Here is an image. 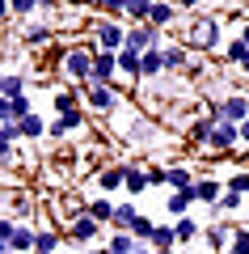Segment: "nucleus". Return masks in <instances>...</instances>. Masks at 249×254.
Returning <instances> with one entry per match:
<instances>
[{"instance_id": "39", "label": "nucleus", "mask_w": 249, "mask_h": 254, "mask_svg": "<svg viewBox=\"0 0 249 254\" xmlns=\"http://www.w3.org/2000/svg\"><path fill=\"white\" fill-rule=\"evenodd\" d=\"M101 13H106V17H127V4H123V0H106Z\"/></svg>"}, {"instance_id": "44", "label": "nucleus", "mask_w": 249, "mask_h": 254, "mask_svg": "<svg viewBox=\"0 0 249 254\" xmlns=\"http://www.w3.org/2000/svg\"><path fill=\"white\" fill-rule=\"evenodd\" d=\"M85 254H110V250H85Z\"/></svg>"}, {"instance_id": "10", "label": "nucleus", "mask_w": 249, "mask_h": 254, "mask_svg": "<svg viewBox=\"0 0 249 254\" xmlns=\"http://www.w3.org/2000/svg\"><path fill=\"white\" fill-rule=\"evenodd\" d=\"M182 13H178V4H165V0H152V13H148V26L152 30H160V34H165V30L173 26V21H178Z\"/></svg>"}, {"instance_id": "45", "label": "nucleus", "mask_w": 249, "mask_h": 254, "mask_svg": "<svg viewBox=\"0 0 249 254\" xmlns=\"http://www.w3.org/2000/svg\"><path fill=\"white\" fill-rule=\"evenodd\" d=\"M152 254H173V250H152Z\"/></svg>"}, {"instance_id": "40", "label": "nucleus", "mask_w": 249, "mask_h": 254, "mask_svg": "<svg viewBox=\"0 0 249 254\" xmlns=\"http://www.w3.org/2000/svg\"><path fill=\"white\" fill-rule=\"evenodd\" d=\"M9 17H13V4H9V0H0V26H4Z\"/></svg>"}, {"instance_id": "38", "label": "nucleus", "mask_w": 249, "mask_h": 254, "mask_svg": "<svg viewBox=\"0 0 249 254\" xmlns=\"http://www.w3.org/2000/svg\"><path fill=\"white\" fill-rule=\"evenodd\" d=\"M148 187H169V170H160V165H148Z\"/></svg>"}, {"instance_id": "14", "label": "nucleus", "mask_w": 249, "mask_h": 254, "mask_svg": "<svg viewBox=\"0 0 249 254\" xmlns=\"http://www.w3.org/2000/svg\"><path fill=\"white\" fill-rule=\"evenodd\" d=\"M80 123H85V110H76L72 119H51L47 123V136L51 140H72V131H80Z\"/></svg>"}, {"instance_id": "43", "label": "nucleus", "mask_w": 249, "mask_h": 254, "mask_svg": "<svg viewBox=\"0 0 249 254\" xmlns=\"http://www.w3.org/2000/svg\"><path fill=\"white\" fill-rule=\"evenodd\" d=\"M241 72H249V55H245V60H241Z\"/></svg>"}, {"instance_id": "3", "label": "nucleus", "mask_w": 249, "mask_h": 254, "mask_svg": "<svg viewBox=\"0 0 249 254\" xmlns=\"http://www.w3.org/2000/svg\"><path fill=\"white\" fill-rule=\"evenodd\" d=\"M89 30H93V43H98V51H123L127 47V30L118 26V21H89Z\"/></svg>"}, {"instance_id": "33", "label": "nucleus", "mask_w": 249, "mask_h": 254, "mask_svg": "<svg viewBox=\"0 0 249 254\" xmlns=\"http://www.w3.org/2000/svg\"><path fill=\"white\" fill-rule=\"evenodd\" d=\"M224 190H232V195H241V199H245V195H249V170H237L228 182H224Z\"/></svg>"}, {"instance_id": "15", "label": "nucleus", "mask_w": 249, "mask_h": 254, "mask_svg": "<svg viewBox=\"0 0 249 254\" xmlns=\"http://www.w3.org/2000/svg\"><path fill=\"white\" fill-rule=\"evenodd\" d=\"M140 220V208L131 199L127 203H114V220H110V233H131V225Z\"/></svg>"}, {"instance_id": "6", "label": "nucleus", "mask_w": 249, "mask_h": 254, "mask_svg": "<svg viewBox=\"0 0 249 254\" xmlns=\"http://www.w3.org/2000/svg\"><path fill=\"white\" fill-rule=\"evenodd\" d=\"M211 123H215V119H211ZM237 144H241V127L237 123H215L211 127V140H207L211 153H232Z\"/></svg>"}, {"instance_id": "31", "label": "nucleus", "mask_w": 249, "mask_h": 254, "mask_svg": "<svg viewBox=\"0 0 249 254\" xmlns=\"http://www.w3.org/2000/svg\"><path fill=\"white\" fill-rule=\"evenodd\" d=\"M148 13H152V0H131V4H127V17H131L135 26H148Z\"/></svg>"}, {"instance_id": "25", "label": "nucleus", "mask_w": 249, "mask_h": 254, "mask_svg": "<svg viewBox=\"0 0 249 254\" xmlns=\"http://www.w3.org/2000/svg\"><path fill=\"white\" fill-rule=\"evenodd\" d=\"M106 250L110 254H135V250H140V242H135L131 233H106Z\"/></svg>"}, {"instance_id": "29", "label": "nucleus", "mask_w": 249, "mask_h": 254, "mask_svg": "<svg viewBox=\"0 0 249 254\" xmlns=\"http://www.w3.org/2000/svg\"><path fill=\"white\" fill-rule=\"evenodd\" d=\"M152 233H156V220H152V216H144V212H140V220L131 225V237H135L140 246H148V242H152Z\"/></svg>"}, {"instance_id": "1", "label": "nucleus", "mask_w": 249, "mask_h": 254, "mask_svg": "<svg viewBox=\"0 0 249 254\" xmlns=\"http://www.w3.org/2000/svg\"><path fill=\"white\" fill-rule=\"evenodd\" d=\"M93 55H98V43L68 47V51H63V60H59L63 76H68V81H76V85H89V81H93Z\"/></svg>"}, {"instance_id": "18", "label": "nucleus", "mask_w": 249, "mask_h": 254, "mask_svg": "<svg viewBox=\"0 0 249 254\" xmlns=\"http://www.w3.org/2000/svg\"><path fill=\"white\" fill-rule=\"evenodd\" d=\"M190 208H195V199H190V190H169V195H165V212H169L173 220L190 216Z\"/></svg>"}, {"instance_id": "19", "label": "nucleus", "mask_w": 249, "mask_h": 254, "mask_svg": "<svg viewBox=\"0 0 249 254\" xmlns=\"http://www.w3.org/2000/svg\"><path fill=\"white\" fill-rule=\"evenodd\" d=\"M59 246H63V233L59 229H38V237H34V254H59Z\"/></svg>"}, {"instance_id": "4", "label": "nucleus", "mask_w": 249, "mask_h": 254, "mask_svg": "<svg viewBox=\"0 0 249 254\" xmlns=\"http://www.w3.org/2000/svg\"><path fill=\"white\" fill-rule=\"evenodd\" d=\"M63 237H68V242H76V246H89V242H98V237H101V225L85 212V216H76V220H68V225H63Z\"/></svg>"}, {"instance_id": "42", "label": "nucleus", "mask_w": 249, "mask_h": 254, "mask_svg": "<svg viewBox=\"0 0 249 254\" xmlns=\"http://www.w3.org/2000/svg\"><path fill=\"white\" fill-rule=\"evenodd\" d=\"M237 38H241V43L249 47V21H245V26H241V34H237Z\"/></svg>"}, {"instance_id": "12", "label": "nucleus", "mask_w": 249, "mask_h": 254, "mask_svg": "<svg viewBox=\"0 0 249 254\" xmlns=\"http://www.w3.org/2000/svg\"><path fill=\"white\" fill-rule=\"evenodd\" d=\"M232 237H237V225H228V220H220V225H211V229H207V246H211L215 254H228Z\"/></svg>"}, {"instance_id": "22", "label": "nucleus", "mask_w": 249, "mask_h": 254, "mask_svg": "<svg viewBox=\"0 0 249 254\" xmlns=\"http://www.w3.org/2000/svg\"><path fill=\"white\" fill-rule=\"evenodd\" d=\"M89 216L98 220L101 229H110V220H114V199H110V195H98V199L89 203Z\"/></svg>"}, {"instance_id": "47", "label": "nucleus", "mask_w": 249, "mask_h": 254, "mask_svg": "<svg viewBox=\"0 0 249 254\" xmlns=\"http://www.w3.org/2000/svg\"><path fill=\"white\" fill-rule=\"evenodd\" d=\"M245 208H249V195H245Z\"/></svg>"}, {"instance_id": "41", "label": "nucleus", "mask_w": 249, "mask_h": 254, "mask_svg": "<svg viewBox=\"0 0 249 254\" xmlns=\"http://www.w3.org/2000/svg\"><path fill=\"white\" fill-rule=\"evenodd\" d=\"M241 144L249 148V119H245V123H241Z\"/></svg>"}, {"instance_id": "28", "label": "nucleus", "mask_w": 249, "mask_h": 254, "mask_svg": "<svg viewBox=\"0 0 249 254\" xmlns=\"http://www.w3.org/2000/svg\"><path fill=\"white\" fill-rule=\"evenodd\" d=\"M152 250H173L178 246V233H173V225H156V233H152Z\"/></svg>"}, {"instance_id": "21", "label": "nucleus", "mask_w": 249, "mask_h": 254, "mask_svg": "<svg viewBox=\"0 0 249 254\" xmlns=\"http://www.w3.org/2000/svg\"><path fill=\"white\" fill-rule=\"evenodd\" d=\"M118 76H127L131 85H140V51H131V47L118 51Z\"/></svg>"}, {"instance_id": "26", "label": "nucleus", "mask_w": 249, "mask_h": 254, "mask_svg": "<svg viewBox=\"0 0 249 254\" xmlns=\"http://www.w3.org/2000/svg\"><path fill=\"white\" fill-rule=\"evenodd\" d=\"M43 136H47V119L38 115V110L21 119V140H43Z\"/></svg>"}, {"instance_id": "16", "label": "nucleus", "mask_w": 249, "mask_h": 254, "mask_svg": "<svg viewBox=\"0 0 249 254\" xmlns=\"http://www.w3.org/2000/svg\"><path fill=\"white\" fill-rule=\"evenodd\" d=\"M55 30L47 26V21H26V30H21V43L26 47H51Z\"/></svg>"}, {"instance_id": "46", "label": "nucleus", "mask_w": 249, "mask_h": 254, "mask_svg": "<svg viewBox=\"0 0 249 254\" xmlns=\"http://www.w3.org/2000/svg\"><path fill=\"white\" fill-rule=\"evenodd\" d=\"M0 254H17V250H0Z\"/></svg>"}, {"instance_id": "32", "label": "nucleus", "mask_w": 249, "mask_h": 254, "mask_svg": "<svg viewBox=\"0 0 249 254\" xmlns=\"http://www.w3.org/2000/svg\"><path fill=\"white\" fill-rule=\"evenodd\" d=\"M4 98H26V76L21 72H4Z\"/></svg>"}, {"instance_id": "34", "label": "nucleus", "mask_w": 249, "mask_h": 254, "mask_svg": "<svg viewBox=\"0 0 249 254\" xmlns=\"http://www.w3.org/2000/svg\"><path fill=\"white\" fill-rule=\"evenodd\" d=\"M245 55H249V47L241 43V38H232V43L224 47V60H228V64H241V60H245Z\"/></svg>"}, {"instance_id": "23", "label": "nucleus", "mask_w": 249, "mask_h": 254, "mask_svg": "<svg viewBox=\"0 0 249 254\" xmlns=\"http://www.w3.org/2000/svg\"><path fill=\"white\" fill-rule=\"evenodd\" d=\"M144 190H148V174H144L140 165H127V187H123V195H131V199H140Z\"/></svg>"}, {"instance_id": "11", "label": "nucleus", "mask_w": 249, "mask_h": 254, "mask_svg": "<svg viewBox=\"0 0 249 254\" xmlns=\"http://www.w3.org/2000/svg\"><path fill=\"white\" fill-rule=\"evenodd\" d=\"M98 187L106 190V195H110V190H123V187H127V161L101 165V170H98Z\"/></svg>"}, {"instance_id": "37", "label": "nucleus", "mask_w": 249, "mask_h": 254, "mask_svg": "<svg viewBox=\"0 0 249 254\" xmlns=\"http://www.w3.org/2000/svg\"><path fill=\"white\" fill-rule=\"evenodd\" d=\"M228 254H249V225H245V229H237V237H232Z\"/></svg>"}, {"instance_id": "5", "label": "nucleus", "mask_w": 249, "mask_h": 254, "mask_svg": "<svg viewBox=\"0 0 249 254\" xmlns=\"http://www.w3.org/2000/svg\"><path fill=\"white\" fill-rule=\"evenodd\" d=\"M85 102H89L98 115H114L118 110V89L114 85H85Z\"/></svg>"}, {"instance_id": "2", "label": "nucleus", "mask_w": 249, "mask_h": 254, "mask_svg": "<svg viewBox=\"0 0 249 254\" xmlns=\"http://www.w3.org/2000/svg\"><path fill=\"white\" fill-rule=\"evenodd\" d=\"M186 38L190 47H203V51H215L220 47V17H199V21H186Z\"/></svg>"}, {"instance_id": "7", "label": "nucleus", "mask_w": 249, "mask_h": 254, "mask_svg": "<svg viewBox=\"0 0 249 254\" xmlns=\"http://www.w3.org/2000/svg\"><path fill=\"white\" fill-rule=\"evenodd\" d=\"M118 76V51H98L93 55V81L89 85H114Z\"/></svg>"}, {"instance_id": "20", "label": "nucleus", "mask_w": 249, "mask_h": 254, "mask_svg": "<svg viewBox=\"0 0 249 254\" xmlns=\"http://www.w3.org/2000/svg\"><path fill=\"white\" fill-rule=\"evenodd\" d=\"M34 237H38V225H21V220H17V233H13L9 250H17V254H34Z\"/></svg>"}, {"instance_id": "36", "label": "nucleus", "mask_w": 249, "mask_h": 254, "mask_svg": "<svg viewBox=\"0 0 249 254\" xmlns=\"http://www.w3.org/2000/svg\"><path fill=\"white\" fill-rule=\"evenodd\" d=\"M13 233H17V220H9V216H0V250H9Z\"/></svg>"}, {"instance_id": "24", "label": "nucleus", "mask_w": 249, "mask_h": 254, "mask_svg": "<svg viewBox=\"0 0 249 254\" xmlns=\"http://www.w3.org/2000/svg\"><path fill=\"white\" fill-rule=\"evenodd\" d=\"M173 233H178V242H199L203 237V220L182 216V220H173Z\"/></svg>"}, {"instance_id": "17", "label": "nucleus", "mask_w": 249, "mask_h": 254, "mask_svg": "<svg viewBox=\"0 0 249 254\" xmlns=\"http://www.w3.org/2000/svg\"><path fill=\"white\" fill-rule=\"evenodd\" d=\"M160 51H165V47L140 55V81H156V76H165V60H160Z\"/></svg>"}, {"instance_id": "30", "label": "nucleus", "mask_w": 249, "mask_h": 254, "mask_svg": "<svg viewBox=\"0 0 249 254\" xmlns=\"http://www.w3.org/2000/svg\"><path fill=\"white\" fill-rule=\"evenodd\" d=\"M211 127H215V123H211L207 115L195 119V123H190V144H207V140H211Z\"/></svg>"}, {"instance_id": "13", "label": "nucleus", "mask_w": 249, "mask_h": 254, "mask_svg": "<svg viewBox=\"0 0 249 254\" xmlns=\"http://www.w3.org/2000/svg\"><path fill=\"white\" fill-rule=\"evenodd\" d=\"M160 60H165V76H173V72H182V68H190V51L186 47H178V43H169L165 51H160Z\"/></svg>"}, {"instance_id": "8", "label": "nucleus", "mask_w": 249, "mask_h": 254, "mask_svg": "<svg viewBox=\"0 0 249 254\" xmlns=\"http://www.w3.org/2000/svg\"><path fill=\"white\" fill-rule=\"evenodd\" d=\"M127 47H131V51H156V47H165L160 43V30H152V26H131L127 30Z\"/></svg>"}, {"instance_id": "27", "label": "nucleus", "mask_w": 249, "mask_h": 254, "mask_svg": "<svg viewBox=\"0 0 249 254\" xmlns=\"http://www.w3.org/2000/svg\"><path fill=\"white\" fill-rule=\"evenodd\" d=\"M190 187H195L190 165H169V190H190Z\"/></svg>"}, {"instance_id": "35", "label": "nucleus", "mask_w": 249, "mask_h": 254, "mask_svg": "<svg viewBox=\"0 0 249 254\" xmlns=\"http://www.w3.org/2000/svg\"><path fill=\"white\" fill-rule=\"evenodd\" d=\"M13 4V17H34V13H43V4H34V0H9Z\"/></svg>"}, {"instance_id": "9", "label": "nucleus", "mask_w": 249, "mask_h": 254, "mask_svg": "<svg viewBox=\"0 0 249 254\" xmlns=\"http://www.w3.org/2000/svg\"><path fill=\"white\" fill-rule=\"evenodd\" d=\"M220 195H224V182H215L211 174H207V178H195V187H190V199H195V203H207V208H215Z\"/></svg>"}]
</instances>
